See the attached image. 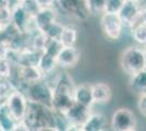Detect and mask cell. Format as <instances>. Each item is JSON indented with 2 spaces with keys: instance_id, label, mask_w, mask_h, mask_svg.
Wrapping results in <instances>:
<instances>
[{
  "instance_id": "28",
  "label": "cell",
  "mask_w": 146,
  "mask_h": 131,
  "mask_svg": "<svg viewBox=\"0 0 146 131\" xmlns=\"http://www.w3.org/2000/svg\"><path fill=\"white\" fill-rule=\"evenodd\" d=\"M19 5L22 7L31 17H34L40 9L36 0H19Z\"/></svg>"
},
{
  "instance_id": "9",
  "label": "cell",
  "mask_w": 146,
  "mask_h": 131,
  "mask_svg": "<svg viewBox=\"0 0 146 131\" xmlns=\"http://www.w3.org/2000/svg\"><path fill=\"white\" fill-rule=\"evenodd\" d=\"M91 112L92 108L80 105V104L74 102V104L71 106V108L66 112L67 117L71 122V130L81 131L82 126L86 121V119L88 118Z\"/></svg>"
},
{
  "instance_id": "3",
  "label": "cell",
  "mask_w": 146,
  "mask_h": 131,
  "mask_svg": "<svg viewBox=\"0 0 146 131\" xmlns=\"http://www.w3.org/2000/svg\"><path fill=\"white\" fill-rule=\"evenodd\" d=\"M121 68L122 70L131 75L135 74L141 70L145 68L144 67V54L143 49L137 46H130L122 53L121 56Z\"/></svg>"
},
{
  "instance_id": "32",
  "label": "cell",
  "mask_w": 146,
  "mask_h": 131,
  "mask_svg": "<svg viewBox=\"0 0 146 131\" xmlns=\"http://www.w3.org/2000/svg\"><path fill=\"white\" fill-rule=\"evenodd\" d=\"M38 6L40 8H47V7H54L55 6L56 0H36Z\"/></svg>"
},
{
  "instance_id": "33",
  "label": "cell",
  "mask_w": 146,
  "mask_h": 131,
  "mask_svg": "<svg viewBox=\"0 0 146 131\" xmlns=\"http://www.w3.org/2000/svg\"><path fill=\"white\" fill-rule=\"evenodd\" d=\"M11 2H12V0H0V9L10 7L11 6Z\"/></svg>"
},
{
  "instance_id": "12",
  "label": "cell",
  "mask_w": 146,
  "mask_h": 131,
  "mask_svg": "<svg viewBox=\"0 0 146 131\" xmlns=\"http://www.w3.org/2000/svg\"><path fill=\"white\" fill-rule=\"evenodd\" d=\"M57 15H58V11L54 7L40 8L38 12L33 17V22L38 31H43L46 26L55 22L57 20Z\"/></svg>"
},
{
  "instance_id": "31",
  "label": "cell",
  "mask_w": 146,
  "mask_h": 131,
  "mask_svg": "<svg viewBox=\"0 0 146 131\" xmlns=\"http://www.w3.org/2000/svg\"><path fill=\"white\" fill-rule=\"evenodd\" d=\"M137 108L140 110L141 115L146 118V94L140 95V98L137 102Z\"/></svg>"
},
{
  "instance_id": "34",
  "label": "cell",
  "mask_w": 146,
  "mask_h": 131,
  "mask_svg": "<svg viewBox=\"0 0 146 131\" xmlns=\"http://www.w3.org/2000/svg\"><path fill=\"white\" fill-rule=\"evenodd\" d=\"M140 18H141V21L146 25V7L145 8H143V9H141Z\"/></svg>"
},
{
  "instance_id": "11",
  "label": "cell",
  "mask_w": 146,
  "mask_h": 131,
  "mask_svg": "<svg viewBox=\"0 0 146 131\" xmlns=\"http://www.w3.org/2000/svg\"><path fill=\"white\" fill-rule=\"evenodd\" d=\"M141 9L142 8L139 2H135L133 0H124L118 12V15L120 17L123 25L131 26L134 24L140 19Z\"/></svg>"
},
{
  "instance_id": "36",
  "label": "cell",
  "mask_w": 146,
  "mask_h": 131,
  "mask_svg": "<svg viewBox=\"0 0 146 131\" xmlns=\"http://www.w3.org/2000/svg\"><path fill=\"white\" fill-rule=\"evenodd\" d=\"M133 1H135V2H139V3H140L142 0H133Z\"/></svg>"
},
{
  "instance_id": "2",
  "label": "cell",
  "mask_w": 146,
  "mask_h": 131,
  "mask_svg": "<svg viewBox=\"0 0 146 131\" xmlns=\"http://www.w3.org/2000/svg\"><path fill=\"white\" fill-rule=\"evenodd\" d=\"M22 91L24 92L27 100L30 102L38 103V104H43V105L51 107L54 90L44 79L26 84Z\"/></svg>"
},
{
  "instance_id": "37",
  "label": "cell",
  "mask_w": 146,
  "mask_h": 131,
  "mask_svg": "<svg viewBox=\"0 0 146 131\" xmlns=\"http://www.w3.org/2000/svg\"><path fill=\"white\" fill-rule=\"evenodd\" d=\"M1 29H2V27H1V25H0V31H1Z\"/></svg>"
},
{
  "instance_id": "29",
  "label": "cell",
  "mask_w": 146,
  "mask_h": 131,
  "mask_svg": "<svg viewBox=\"0 0 146 131\" xmlns=\"http://www.w3.org/2000/svg\"><path fill=\"white\" fill-rule=\"evenodd\" d=\"M11 18H12V10L10 7L0 9V25L2 29L11 24Z\"/></svg>"
},
{
  "instance_id": "16",
  "label": "cell",
  "mask_w": 146,
  "mask_h": 131,
  "mask_svg": "<svg viewBox=\"0 0 146 131\" xmlns=\"http://www.w3.org/2000/svg\"><path fill=\"white\" fill-rule=\"evenodd\" d=\"M43 51L27 47L19 53V65L21 66H38Z\"/></svg>"
},
{
  "instance_id": "35",
  "label": "cell",
  "mask_w": 146,
  "mask_h": 131,
  "mask_svg": "<svg viewBox=\"0 0 146 131\" xmlns=\"http://www.w3.org/2000/svg\"><path fill=\"white\" fill-rule=\"evenodd\" d=\"M143 54H144V67H145L144 69H146V48L143 49Z\"/></svg>"
},
{
  "instance_id": "15",
  "label": "cell",
  "mask_w": 146,
  "mask_h": 131,
  "mask_svg": "<svg viewBox=\"0 0 146 131\" xmlns=\"http://www.w3.org/2000/svg\"><path fill=\"white\" fill-rule=\"evenodd\" d=\"M92 92H93V100L94 104H105L108 103L111 98V88L108 84L99 82L92 84Z\"/></svg>"
},
{
  "instance_id": "30",
  "label": "cell",
  "mask_w": 146,
  "mask_h": 131,
  "mask_svg": "<svg viewBox=\"0 0 146 131\" xmlns=\"http://www.w3.org/2000/svg\"><path fill=\"white\" fill-rule=\"evenodd\" d=\"M124 0H106L105 1V12L118 13Z\"/></svg>"
},
{
  "instance_id": "14",
  "label": "cell",
  "mask_w": 146,
  "mask_h": 131,
  "mask_svg": "<svg viewBox=\"0 0 146 131\" xmlns=\"http://www.w3.org/2000/svg\"><path fill=\"white\" fill-rule=\"evenodd\" d=\"M108 122L106 117L102 114H93L88 116L86 121L83 124L81 130L82 131H104L107 129Z\"/></svg>"
},
{
  "instance_id": "5",
  "label": "cell",
  "mask_w": 146,
  "mask_h": 131,
  "mask_svg": "<svg viewBox=\"0 0 146 131\" xmlns=\"http://www.w3.org/2000/svg\"><path fill=\"white\" fill-rule=\"evenodd\" d=\"M6 105L10 114L17 121L23 120L29 106V100L23 91L13 88L6 100Z\"/></svg>"
},
{
  "instance_id": "8",
  "label": "cell",
  "mask_w": 146,
  "mask_h": 131,
  "mask_svg": "<svg viewBox=\"0 0 146 131\" xmlns=\"http://www.w3.org/2000/svg\"><path fill=\"white\" fill-rule=\"evenodd\" d=\"M11 10H12L11 23L18 31L30 33L34 30H37L33 22V17H31L30 14L19 5V1L15 6L11 8Z\"/></svg>"
},
{
  "instance_id": "13",
  "label": "cell",
  "mask_w": 146,
  "mask_h": 131,
  "mask_svg": "<svg viewBox=\"0 0 146 131\" xmlns=\"http://www.w3.org/2000/svg\"><path fill=\"white\" fill-rule=\"evenodd\" d=\"M73 100L80 105L92 108V106L94 105L92 84L83 83L80 85H75L74 90H73Z\"/></svg>"
},
{
  "instance_id": "17",
  "label": "cell",
  "mask_w": 146,
  "mask_h": 131,
  "mask_svg": "<svg viewBox=\"0 0 146 131\" xmlns=\"http://www.w3.org/2000/svg\"><path fill=\"white\" fill-rule=\"evenodd\" d=\"M17 120L10 114L6 103L0 105V131H15Z\"/></svg>"
},
{
  "instance_id": "22",
  "label": "cell",
  "mask_w": 146,
  "mask_h": 131,
  "mask_svg": "<svg viewBox=\"0 0 146 131\" xmlns=\"http://www.w3.org/2000/svg\"><path fill=\"white\" fill-rule=\"evenodd\" d=\"M54 130L55 131H70L71 122L66 114L54 112Z\"/></svg>"
},
{
  "instance_id": "26",
  "label": "cell",
  "mask_w": 146,
  "mask_h": 131,
  "mask_svg": "<svg viewBox=\"0 0 146 131\" xmlns=\"http://www.w3.org/2000/svg\"><path fill=\"white\" fill-rule=\"evenodd\" d=\"M62 47H63V45L61 44V42L59 39L47 38V39H46V43H45V46H44L43 51L47 53L49 55H52V56L57 57L58 53L60 51Z\"/></svg>"
},
{
  "instance_id": "20",
  "label": "cell",
  "mask_w": 146,
  "mask_h": 131,
  "mask_svg": "<svg viewBox=\"0 0 146 131\" xmlns=\"http://www.w3.org/2000/svg\"><path fill=\"white\" fill-rule=\"evenodd\" d=\"M59 41L63 46H74L78 41V30L72 25H64Z\"/></svg>"
},
{
  "instance_id": "27",
  "label": "cell",
  "mask_w": 146,
  "mask_h": 131,
  "mask_svg": "<svg viewBox=\"0 0 146 131\" xmlns=\"http://www.w3.org/2000/svg\"><path fill=\"white\" fill-rule=\"evenodd\" d=\"M14 88L10 79H0V105L6 103L9 94Z\"/></svg>"
},
{
  "instance_id": "10",
  "label": "cell",
  "mask_w": 146,
  "mask_h": 131,
  "mask_svg": "<svg viewBox=\"0 0 146 131\" xmlns=\"http://www.w3.org/2000/svg\"><path fill=\"white\" fill-rule=\"evenodd\" d=\"M80 50L74 46H63L56 57L57 65L62 69L74 68L80 60Z\"/></svg>"
},
{
  "instance_id": "1",
  "label": "cell",
  "mask_w": 146,
  "mask_h": 131,
  "mask_svg": "<svg viewBox=\"0 0 146 131\" xmlns=\"http://www.w3.org/2000/svg\"><path fill=\"white\" fill-rule=\"evenodd\" d=\"M23 121L29 131L54 130V110L51 107L29 100Z\"/></svg>"
},
{
  "instance_id": "4",
  "label": "cell",
  "mask_w": 146,
  "mask_h": 131,
  "mask_svg": "<svg viewBox=\"0 0 146 131\" xmlns=\"http://www.w3.org/2000/svg\"><path fill=\"white\" fill-rule=\"evenodd\" d=\"M54 8L58 13L63 12L79 21H85L90 15L86 9L85 0H56Z\"/></svg>"
},
{
  "instance_id": "25",
  "label": "cell",
  "mask_w": 146,
  "mask_h": 131,
  "mask_svg": "<svg viewBox=\"0 0 146 131\" xmlns=\"http://www.w3.org/2000/svg\"><path fill=\"white\" fill-rule=\"evenodd\" d=\"M14 67L7 58L0 57V79H11Z\"/></svg>"
},
{
  "instance_id": "23",
  "label": "cell",
  "mask_w": 146,
  "mask_h": 131,
  "mask_svg": "<svg viewBox=\"0 0 146 131\" xmlns=\"http://www.w3.org/2000/svg\"><path fill=\"white\" fill-rule=\"evenodd\" d=\"M63 26L64 25L58 22L56 20L55 22L50 23L48 26H46L43 31H40L47 38H51V39H59L61 36V33H62V30H63Z\"/></svg>"
},
{
  "instance_id": "7",
  "label": "cell",
  "mask_w": 146,
  "mask_h": 131,
  "mask_svg": "<svg viewBox=\"0 0 146 131\" xmlns=\"http://www.w3.org/2000/svg\"><path fill=\"white\" fill-rule=\"evenodd\" d=\"M136 117L130 109L119 108L113 112L111 127L116 131H133L136 129Z\"/></svg>"
},
{
  "instance_id": "6",
  "label": "cell",
  "mask_w": 146,
  "mask_h": 131,
  "mask_svg": "<svg viewBox=\"0 0 146 131\" xmlns=\"http://www.w3.org/2000/svg\"><path fill=\"white\" fill-rule=\"evenodd\" d=\"M100 26L104 34L109 38L116 41L120 38L123 31V23L118 13L104 12L100 17Z\"/></svg>"
},
{
  "instance_id": "19",
  "label": "cell",
  "mask_w": 146,
  "mask_h": 131,
  "mask_svg": "<svg viewBox=\"0 0 146 131\" xmlns=\"http://www.w3.org/2000/svg\"><path fill=\"white\" fill-rule=\"evenodd\" d=\"M57 67H58V65H57V61H56V57L43 51L40 59L38 61V68L42 70L44 75L55 71Z\"/></svg>"
},
{
  "instance_id": "24",
  "label": "cell",
  "mask_w": 146,
  "mask_h": 131,
  "mask_svg": "<svg viewBox=\"0 0 146 131\" xmlns=\"http://www.w3.org/2000/svg\"><path fill=\"white\" fill-rule=\"evenodd\" d=\"M106 0H85L86 9L92 15H102L105 12Z\"/></svg>"
},
{
  "instance_id": "21",
  "label": "cell",
  "mask_w": 146,
  "mask_h": 131,
  "mask_svg": "<svg viewBox=\"0 0 146 131\" xmlns=\"http://www.w3.org/2000/svg\"><path fill=\"white\" fill-rule=\"evenodd\" d=\"M132 37L140 45H146V25L141 21V18L130 26Z\"/></svg>"
},
{
  "instance_id": "18",
  "label": "cell",
  "mask_w": 146,
  "mask_h": 131,
  "mask_svg": "<svg viewBox=\"0 0 146 131\" xmlns=\"http://www.w3.org/2000/svg\"><path fill=\"white\" fill-rule=\"evenodd\" d=\"M130 88L135 94H146V69H143L135 74L131 75Z\"/></svg>"
}]
</instances>
